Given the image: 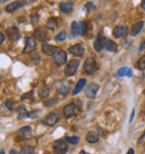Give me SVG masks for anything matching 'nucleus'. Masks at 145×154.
Returning a JSON list of instances; mask_svg holds the SVG:
<instances>
[{"instance_id":"1","label":"nucleus","mask_w":145,"mask_h":154,"mask_svg":"<svg viewBox=\"0 0 145 154\" xmlns=\"http://www.w3.org/2000/svg\"><path fill=\"white\" fill-rule=\"evenodd\" d=\"M53 150L56 154H66L68 151V144L66 140H57L53 143Z\"/></svg>"},{"instance_id":"2","label":"nucleus","mask_w":145,"mask_h":154,"mask_svg":"<svg viewBox=\"0 0 145 154\" xmlns=\"http://www.w3.org/2000/svg\"><path fill=\"white\" fill-rule=\"evenodd\" d=\"M97 70V63L93 57H87L84 63V72L88 75H93Z\"/></svg>"},{"instance_id":"3","label":"nucleus","mask_w":145,"mask_h":154,"mask_svg":"<svg viewBox=\"0 0 145 154\" xmlns=\"http://www.w3.org/2000/svg\"><path fill=\"white\" fill-rule=\"evenodd\" d=\"M78 67H79V60L78 59H72V60H69L68 64L66 65L65 75L67 77L74 76L76 74Z\"/></svg>"},{"instance_id":"4","label":"nucleus","mask_w":145,"mask_h":154,"mask_svg":"<svg viewBox=\"0 0 145 154\" xmlns=\"http://www.w3.org/2000/svg\"><path fill=\"white\" fill-rule=\"evenodd\" d=\"M53 60H54V63L58 66L64 65L66 63V60H67V54H66V51H64V50H61V49H58L57 51L53 55Z\"/></svg>"},{"instance_id":"5","label":"nucleus","mask_w":145,"mask_h":154,"mask_svg":"<svg viewBox=\"0 0 145 154\" xmlns=\"http://www.w3.org/2000/svg\"><path fill=\"white\" fill-rule=\"evenodd\" d=\"M128 34V28L124 25H117L113 29V36L115 38H124Z\"/></svg>"},{"instance_id":"6","label":"nucleus","mask_w":145,"mask_h":154,"mask_svg":"<svg viewBox=\"0 0 145 154\" xmlns=\"http://www.w3.org/2000/svg\"><path fill=\"white\" fill-rule=\"evenodd\" d=\"M59 121V115H58V113H55V112H51L49 114H47L44 119H42V123L48 125V126H54L55 124H57V122Z\"/></svg>"},{"instance_id":"7","label":"nucleus","mask_w":145,"mask_h":154,"mask_svg":"<svg viewBox=\"0 0 145 154\" xmlns=\"http://www.w3.org/2000/svg\"><path fill=\"white\" fill-rule=\"evenodd\" d=\"M63 113H64V116L66 119H72L77 114V107L74 103H70V104H67L63 109Z\"/></svg>"},{"instance_id":"8","label":"nucleus","mask_w":145,"mask_h":154,"mask_svg":"<svg viewBox=\"0 0 145 154\" xmlns=\"http://www.w3.org/2000/svg\"><path fill=\"white\" fill-rule=\"evenodd\" d=\"M56 88H57V92L61 95H67L70 91V83L66 81H60L56 84Z\"/></svg>"},{"instance_id":"9","label":"nucleus","mask_w":145,"mask_h":154,"mask_svg":"<svg viewBox=\"0 0 145 154\" xmlns=\"http://www.w3.org/2000/svg\"><path fill=\"white\" fill-rule=\"evenodd\" d=\"M106 40L107 38L104 35H102V34L97 35L95 42H94V48H95V50L97 53H99L100 50L105 48V42H106Z\"/></svg>"},{"instance_id":"10","label":"nucleus","mask_w":145,"mask_h":154,"mask_svg":"<svg viewBox=\"0 0 145 154\" xmlns=\"http://www.w3.org/2000/svg\"><path fill=\"white\" fill-rule=\"evenodd\" d=\"M34 37L36 39H38L40 42H45L48 39L49 37V34H48V31L45 29V28H37L36 30L34 31Z\"/></svg>"},{"instance_id":"11","label":"nucleus","mask_w":145,"mask_h":154,"mask_svg":"<svg viewBox=\"0 0 145 154\" xmlns=\"http://www.w3.org/2000/svg\"><path fill=\"white\" fill-rule=\"evenodd\" d=\"M99 89V85L97 84H89L85 89V96L88 98H94Z\"/></svg>"},{"instance_id":"12","label":"nucleus","mask_w":145,"mask_h":154,"mask_svg":"<svg viewBox=\"0 0 145 154\" xmlns=\"http://www.w3.org/2000/svg\"><path fill=\"white\" fill-rule=\"evenodd\" d=\"M36 40H35L32 37H26V44H25V48H23V53L27 54V53H31L36 49Z\"/></svg>"},{"instance_id":"13","label":"nucleus","mask_w":145,"mask_h":154,"mask_svg":"<svg viewBox=\"0 0 145 154\" xmlns=\"http://www.w3.org/2000/svg\"><path fill=\"white\" fill-rule=\"evenodd\" d=\"M7 36L11 42H17L20 38V32L18 30V28L12 26V27H9L7 29Z\"/></svg>"},{"instance_id":"14","label":"nucleus","mask_w":145,"mask_h":154,"mask_svg":"<svg viewBox=\"0 0 145 154\" xmlns=\"http://www.w3.org/2000/svg\"><path fill=\"white\" fill-rule=\"evenodd\" d=\"M25 5H26L25 1H12L11 4H9L6 6L5 10H6L7 12H14V11H16L17 9L23 7Z\"/></svg>"},{"instance_id":"15","label":"nucleus","mask_w":145,"mask_h":154,"mask_svg":"<svg viewBox=\"0 0 145 154\" xmlns=\"http://www.w3.org/2000/svg\"><path fill=\"white\" fill-rule=\"evenodd\" d=\"M84 47L82 46L80 44H76V45H72L70 48H69V53L74 56H77V57H80L84 55Z\"/></svg>"},{"instance_id":"16","label":"nucleus","mask_w":145,"mask_h":154,"mask_svg":"<svg viewBox=\"0 0 145 154\" xmlns=\"http://www.w3.org/2000/svg\"><path fill=\"white\" fill-rule=\"evenodd\" d=\"M57 50H58L57 47L54 46V45H50V44H44V45H42V53L45 55L53 56Z\"/></svg>"},{"instance_id":"17","label":"nucleus","mask_w":145,"mask_h":154,"mask_svg":"<svg viewBox=\"0 0 145 154\" xmlns=\"http://www.w3.org/2000/svg\"><path fill=\"white\" fill-rule=\"evenodd\" d=\"M72 6L74 4L70 2V1H63L59 4V9L61 10V12H64V14H70L72 10Z\"/></svg>"},{"instance_id":"18","label":"nucleus","mask_w":145,"mask_h":154,"mask_svg":"<svg viewBox=\"0 0 145 154\" xmlns=\"http://www.w3.org/2000/svg\"><path fill=\"white\" fill-rule=\"evenodd\" d=\"M144 26V21H137V23H135L131 27V35L132 36H137L140 34V31L142 30V28Z\"/></svg>"},{"instance_id":"19","label":"nucleus","mask_w":145,"mask_h":154,"mask_svg":"<svg viewBox=\"0 0 145 154\" xmlns=\"http://www.w3.org/2000/svg\"><path fill=\"white\" fill-rule=\"evenodd\" d=\"M85 85H86V79H85V78H80L79 81L77 82L76 86H75V88H74V91H72V95H74V96H75V95H77V94H78L82 89L84 88Z\"/></svg>"},{"instance_id":"20","label":"nucleus","mask_w":145,"mask_h":154,"mask_svg":"<svg viewBox=\"0 0 145 154\" xmlns=\"http://www.w3.org/2000/svg\"><path fill=\"white\" fill-rule=\"evenodd\" d=\"M98 140H99V136L95 131H89L86 134V141L88 143H96L98 142Z\"/></svg>"},{"instance_id":"21","label":"nucleus","mask_w":145,"mask_h":154,"mask_svg":"<svg viewBox=\"0 0 145 154\" xmlns=\"http://www.w3.org/2000/svg\"><path fill=\"white\" fill-rule=\"evenodd\" d=\"M18 135H21L25 139H29L31 136V127L30 126H23L21 127L19 131L17 132Z\"/></svg>"},{"instance_id":"22","label":"nucleus","mask_w":145,"mask_h":154,"mask_svg":"<svg viewBox=\"0 0 145 154\" xmlns=\"http://www.w3.org/2000/svg\"><path fill=\"white\" fill-rule=\"evenodd\" d=\"M72 35L74 37L82 35V30H80V23L77 21H72Z\"/></svg>"},{"instance_id":"23","label":"nucleus","mask_w":145,"mask_h":154,"mask_svg":"<svg viewBox=\"0 0 145 154\" xmlns=\"http://www.w3.org/2000/svg\"><path fill=\"white\" fill-rule=\"evenodd\" d=\"M117 48H119V46H117L116 42L111 40V39H107L106 42H105V49L107 51H116Z\"/></svg>"},{"instance_id":"24","label":"nucleus","mask_w":145,"mask_h":154,"mask_svg":"<svg viewBox=\"0 0 145 154\" xmlns=\"http://www.w3.org/2000/svg\"><path fill=\"white\" fill-rule=\"evenodd\" d=\"M57 26H58L57 18H55V17H51V18H49V19L47 20L46 27L48 28V29H50V30H55V29L57 28Z\"/></svg>"},{"instance_id":"25","label":"nucleus","mask_w":145,"mask_h":154,"mask_svg":"<svg viewBox=\"0 0 145 154\" xmlns=\"http://www.w3.org/2000/svg\"><path fill=\"white\" fill-rule=\"evenodd\" d=\"M117 75L119 77H123V76H128V77H132V69L128 68V67H122V68H119L117 70Z\"/></svg>"},{"instance_id":"26","label":"nucleus","mask_w":145,"mask_h":154,"mask_svg":"<svg viewBox=\"0 0 145 154\" xmlns=\"http://www.w3.org/2000/svg\"><path fill=\"white\" fill-rule=\"evenodd\" d=\"M17 113H18V117H19V119H23L29 116V114L27 113L25 106H19V107L17 108Z\"/></svg>"},{"instance_id":"27","label":"nucleus","mask_w":145,"mask_h":154,"mask_svg":"<svg viewBox=\"0 0 145 154\" xmlns=\"http://www.w3.org/2000/svg\"><path fill=\"white\" fill-rule=\"evenodd\" d=\"M34 153H35V147L30 146V145H25L20 150V154H34Z\"/></svg>"},{"instance_id":"28","label":"nucleus","mask_w":145,"mask_h":154,"mask_svg":"<svg viewBox=\"0 0 145 154\" xmlns=\"http://www.w3.org/2000/svg\"><path fill=\"white\" fill-rule=\"evenodd\" d=\"M48 94H49V89L47 88L46 86H42V87H40V88L38 89V95H39V97H42V98L47 97Z\"/></svg>"},{"instance_id":"29","label":"nucleus","mask_w":145,"mask_h":154,"mask_svg":"<svg viewBox=\"0 0 145 154\" xmlns=\"http://www.w3.org/2000/svg\"><path fill=\"white\" fill-rule=\"evenodd\" d=\"M66 37H67V32H66L65 30H61L60 32L55 37V40H56V42H64L66 39Z\"/></svg>"},{"instance_id":"30","label":"nucleus","mask_w":145,"mask_h":154,"mask_svg":"<svg viewBox=\"0 0 145 154\" xmlns=\"http://www.w3.org/2000/svg\"><path fill=\"white\" fill-rule=\"evenodd\" d=\"M136 67L140 70H145V56L140 58V60L136 63Z\"/></svg>"},{"instance_id":"31","label":"nucleus","mask_w":145,"mask_h":154,"mask_svg":"<svg viewBox=\"0 0 145 154\" xmlns=\"http://www.w3.org/2000/svg\"><path fill=\"white\" fill-rule=\"evenodd\" d=\"M65 140L70 144H78L79 143V137L78 136H67Z\"/></svg>"},{"instance_id":"32","label":"nucleus","mask_w":145,"mask_h":154,"mask_svg":"<svg viewBox=\"0 0 145 154\" xmlns=\"http://www.w3.org/2000/svg\"><path fill=\"white\" fill-rule=\"evenodd\" d=\"M80 23V30H82V35H85L86 34V29H87V26H86V23L85 21H82Z\"/></svg>"},{"instance_id":"33","label":"nucleus","mask_w":145,"mask_h":154,"mask_svg":"<svg viewBox=\"0 0 145 154\" xmlns=\"http://www.w3.org/2000/svg\"><path fill=\"white\" fill-rule=\"evenodd\" d=\"M26 98H29L31 102H34V94H32V92H29V93H27L26 95H23V100H26Z\"/></svg>"},{"instance_id":"34","label":"nucleus","mask_w":145,"mask_h":154,"mask_svg":"<svg viewBox=\"0 0 145 154\" xmlns=\"http://www.w3.org/2000/svg\"><path fill=\"white\" fill-rule=\"evenodd\" d=\"M56 100H57V98H51L50 100H47L46 103H45V105H46V106H50V105L56 104V103H57Z\"/></svg>"},{"instance_id":"35","label":"nucleus","mask_w":145,"mask_h":154,"mask_svg":"<svg viewBox=\"0 0 145 154\" xmlns=\"http://www.w3.org/2000/svg\"><path fill=\"white\" fill-rule=\"evenodd\" d=\"M38 20V16L37 15H32L31 16V23H36Z\"/></svg>"},{"instance_id":"36","label":"nucleus","mask_w":145,"mask_h":154,"mask_svg":"<svg viewBox=\"0 0 145 154\" xmlns=\"http://www.w3.org/2000/svg\"><path fill=\"white\" fill-rule=\"evenodd\" d=\"M5 39H6V36H5L2 32H0V45L5 42Z\"/></svg>"},{"instance_id":"37","label":"nucleus","mask_w":145,"mask_h":154,"mask_svg":"<svg viewBox=\"0 0 145 154\" xmlns=\"http://www.w3.org/2000/svg\"><path fill=\"white\" fill-rule=\"evenodd\" d=\"M145 139V131H144V133H143V134H142V136L141 137H140V139H138V141H137V144L138 145H140V144H141L142 143V141H143V140Z\"/></svg>"},{"instance_id":"38","label":"nucleus","mask_w":145,"mask_h":154,"mask_svg":"<svg viewBox=\"0 0 145 154\" xmlns=\"http://www.w3.org/2000/svg\"><path fill=\"white\" fill-rule=\"evenodd\" d=\"M141 7H142V9L145 11V0H143V1L141 2Z\"/></svg>"},{"instance_id":"39","label":"nucleus","mask_w":145,"mask_h":154,"mask_svg":"<svg viewBox=\"0 0 145 154\" xmlns=\"http://www.w3.org/2000/svg\"><path fill=\"white\" fill-rule=\"evenodd\" d=\"M134 115H135V109H133V112H132V115H131L130 122H132V121H133V117H134Z\"/></svg>"},{"instance_id":"40","label":"nucleus","mask_w":145,"mask_h":154,"mask_svg":"<svg viewBox=\"0 0 145 154\" xmlns=\"http://www.w3.org/2000/svg\"><path fill=\"white\" fill-rule=\"evenodd\" d=\"M127 154H134V150H133V149H130V150L127 151Z\"/></svg>"},{"instance_id":"41","label":"nucleus","mask_w":145,"mask_h":154,"mask_svg":"<svg viewBox=\"0 0 145 154\" xmlns=\"http://www.w3.org/2000/svg\"><path fill=\"white\" fill-rule=\"evenodd\" d=\"M9 154H18V153H17V151H16V150H10Z\"/></svg>"},{"instance_id":"42","label":"nucleus","mask_w":145,"mask_h":154,"mask_svg":"<svg viewBox=\"0 0 145 154\" xmlns=\"http://www.w3.org/2000/svg\"><path fill=\"white\" fill-rule=\"evenodd\" d=\"M79 154H89V153H87V152H85V151L83 150V151H80V152H79Z\"/></svg>"},{"instance_id":"43","label":"nucleus","mask_w":145,"mask_h":154,"mask_svg":"<svg viewBox=\"0 0 145 154\" xmlns=\"http://www.w3.org/2000/svg\"><path fill=\"white\" fill-rule=\"evenodd\" d=\"M0 154H5V152L2 150H0Z\"/></svg>"},{"instance_id":"44","label":"nucleus","mask_w":145,"mask_h":154,"mask_svg":"<svg viewBox=\"0 0 145 154\" xmlns=\"http://www.w3.org/2000/svg\"><path fill=\"white\" fill-rule=\"evenodd\" d=\"M144 116H145V113H144Z\"/></svg>"}]
</instances>
